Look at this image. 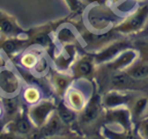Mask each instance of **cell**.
I'll use <instances>...</instances> for the list:
<instances>
[{
    "label": "cell",
    "instance_id": "11",
    "mask_svg": "<svg viewBox=\"0 0 148 139\" xmlns=\"http://www.w3.org/2000/svg\"><path fill=\"white\" fill-rule=\"evenodd\" d=\"M127 49H130L129 41L119 38V39L110 43L109 45H107L105 49L98 52L96 55H92L94 61H95L96 65L106 64V63L112 61L116 56H118L121 52H123Z\"/></svg>",
    "mask_w": 148,
    "mask_h": 139
},
{
    "label": "cell",
    "instance_id": "12",
    "mask_svg": "<svg viewBox=\"0 0 148 139\" xmlns=\"http://www.w3.org/2000/svg\"><path fill=\"white\" fill-rule=\"evenodd\" d=\"M65 104L74 112L79 114L84 109L88 101L86 93L78 87H69L64 95Z\"/></svg>",
    "mask_w": 148,
    "mask_h": 139
},
{
    "label": "cell",
    "instance_id": "29",
    "mask_svg": "<svg viewBox=\"0 0 148 139\" xmlns=\"http://www.w3.org/2000/svg\"><path fill=\"white\" fill-rule=\"evenodd\" d=\"M0 139H29L28 137L20 136L14 133L8 132L6 130H1L0 131Z\"/></svg>",
    "mask_w": 148,
    "mask_h": 139
},
{
    "label": "cell",
    "instance_id": "1",
    "mask_svg": "<svg viewBox=\"0 0 148 139\" xmlns=\"http://www.w3.org/2000/svg\"><path fill=\"white\" fill-rule=\"evenodd\" d=\"M104 112L105 109L102 104V94L100 92H94L88 99L86 106L77 116L75 132L84 137L92 133L101 131L102 126L104 124Z\"/></svg>",
    "mask_w": 148,
    "mask_h": 139
},
{
    "label": "cell",
    "instance_id": "17",
    "mask_svg": "<svg viewBox=\"0 0 148 139\" xmlns=\"http://www.w3.org/2000/svg\"><path fill=\"white\" fill-rule=\"evenodd\" d=\"M51 26H43V27L34 29L32 32H29L27 34L29 46L35 44V45L41 46L43 49L49 47L51 44Z\"/></svg>",
    "mask_w": 148,
    "mask_h": 139
},
{
    "label": "cell",
    "instance_id": "31",
    "mask_svg": "<svg viewBox=\"0 0 148 139\" xmlns=\"http://www.w3.org/2000/svg\"><path fill=\"white\" fill-rule=\"evenodd\" d=\"M84 139H107L104 135L102 134L101 131H98V132L92 133L90 135H86V136L83 137Z\"/></svg>",
    "mask_w": 148,
    "mask_h": 139
},
{
    "label": "cell",
    "instance_id": "33",
    "mask_svg": "<svg viewBox=\"0 0 148 139\" xmlns=\"http://www.w3.org/2000/svg\"><path fill=\"white\" fill-rule=\"evenodd\" d=\"M3 118V110H2V107H1V105H0V118Z\"/></svg>",
    "mask_w": 148,
    "mask_h": 139
},
{
    "label": "cell",
    "instance_id": "26",
    "mask_svg": "<svg viewBox=\"0 0 148 139\" xmlns=\"http://www.w3.org/2000/svg\"><path fill=\"white\" fill-rule=\"evenodd\" d=\"M134 129L140 139H148V118L143 116L135 124Z\"/></svg>",
    "mask_w": 148,
    "mask_h": 139
},
{
    "label": "cell",
    "instance_id": "32",
    "mask_svg": "<svg viewBox=\"0 0 148 139\" xmlns=\"http://www.w3.org/2000/svg\"><path fill=\"white\" fill-rule=\"evenodd\" d=\"M4 66H5V60L0 56V68L4 67Z\"/></svg>",
    "mask_w": 148,
    "mask_h": 139
},
{
    "label": "cell",
    "instance_id": "18",
    "mask_svg": "<svg viewBox=\"0 0 148 139\" xmlns=\"http://www.w3.org/2000/svg\"><path fill=\"white\" fill-rule=\"evenodd\" d=\"M75 57H76L75 44L63 46V50L56 56L55 59V65L57 70L67 71L75 61Z\"/></svg>",
    "mask_w": 148,
    "mask_h": 139
},
{
    "label": "cell",
    "instance_id": "8",
    "mask_svg": "<svg viewBox=\"0 0 148 139\" xmlns=\"http://www.w3.org/2000/svg\"><path fill=\"white\" fill-rule=\"evenodd\" d=\"M21 89V79L10 68H0V92L2 96H16Z\"/></svg>",
    "mask_w": 148,
    "mask_h": 139
},
{
    "label": "cell",
    "instance_id": "16",
    "mask_svg": "<svg viewBox=\"0 0 148 139\" xmlns=\"http://www.w3.org/2000/svg\"><path fill=\"white\" fill-rule=\"evenodd\" d=\"M49 79H51V86L56 94L60 98H64V95L66 94L69 87L71 86L74 78L71 74L67 73L66 71L56 70L51 73Z\"/></svg>",
    "mask_w": 148,
    "mask_h": 139
},
{
    "label": "cell",
    "instance_id": "7",
    "mask_svg": "<svg viewBox=\"0 0 148 139\" xmlns=\"http://www.w3.org/2000/svg\"><path fill=\"white\" fill-rule=\"evenodd\" d=\"M136 96V94L132 92L108 91L102 94V104L104 109H111L121 106L129 107Z\"/></svg>",
    "mask_w": 148,
    "mask_h": 139
},
{
    "label": "cell",
    "instance_id": "34",
    "mask_svg": "<svg viewBox=\"0 0 148 139\" xmlns=\"http://www.w3.org/2000/svg\"><path fill=\"white\" fill-rule=\"evenodd\" d=\"M146 116V118H148V108H147V110H146V112H145V116Z\"/></svg>",
    "mask_w": 148,
    "mask_h": 139
},
{
    "label": "cell",
    "instance_id": "23",
    "mask_svg": "<svg viewBox=\"0 0 148 139\" xmlns=\"http://www.w3.org/2000/svg\"><path fill=\"white\" fill-rule=\"evenodd\" d=\"M57 40L63 46L76 44L77 42L74 32L68 27L61 28L60 30H59V32H57Z\"/></svg>",
    "mask_w": 148,
    "mask_h": 139
},
{
    "label": "cell",
    "instance_id": "19",
    "mask_svg": "<svg viewBox=\"0 0 148 139\" xmlns=\"http://www.w3.org/2000/svg\"><path fill=\"white\" fill-rule=\"evenodd\" d=\"M148 108V97L145 95H137L136 98L133 100L131 105L129 106L130 112L132 116L133 124L138 122L141 118L145 116V112Z\"/></svg>",
    "mask_w": 148,
    "mask_h": 139
},
{
    "label": "cell",
    "instance_id": "22",
    "mask_svg": "<svg viewBox=\"0 0 148 139\" xmlns=\"http://www.w3.org/2000/svg\"><path fill=\"white\" fill-rule=\"evenodd\" d=\"M101 133L106 137L107 139H140L137 135L136 131L134 130H114L113 128L102 126Z\"/></svg>",
    "mask_w": 148,
    "mask_h": 139
},
{
    "label": "cell",
    "instance_id": "14",
    "mask_svg": "<svg viewBox=\"0 0 148 139\" xmlns=\"http://www.w3.org/2000/svg\"><path fill=\"white\" fill-rule=\"evenodd\" d=\"M29 47V41L27 36L9 37L4 38L0 37V51L4 53L9 58H14L23 50Z\"/></svg>",
    "mask_w": 148,
    "mask_h": 139
},
{
    "label": "cell",
    "instance_id": "10",
    "mask_svg": "<svg viewBox=\"0 0 148 139\" xmlns=\"http://www.w3.org/2000/svg\"><path fill=\"white\" fill-rule=\"evenodd\" d=\"M2 130H6L8 132L14 133V134L20 135V136L29 137L37 129H35V127L31 123V120H29L27 109H23V111L14 120L5 124Z\"/></svg>",
    "mask_w": 148,
    "mask_h": 139
},
{
    "label": "cell",
    "instance_id": "9",
    "mask_svg": "<svg viewBox=\"0 0 148 139\" xmlns=\"http://www.w3.org/2000/svg\"><path fill=\"white\" fill-rule=\"evenodd\" d=\"M138 58L139 55L136 50L127 49L121 52L118 56H116L112 61L106 63V64H103L100 68L107 72L123 71L127 67H130Z\"/></svg>",
    "mask_w": 148,
    "mask_h": 139
},
{
    "label": "cell",
    "instance_id": "30",
    "mask_svg": "<svg viewBox=\"0 0 148 139\" xmlns=\"http://www.w3.org/2000/svg\"><path fill=\"white\" fill-rule=\"evenodd\" d=\"M49 139H84V138L77 132L72 131V132L66 133V134H63V135H59V136H56V137H51V138Z\"/></svg>",
    "mask_w": 148,
    "mask_h": 139
},
{
    "label": "cell",
    "instance_id": "28",
    "mask_svg": "<svg viewBox=\"0 0 148 139\" xmlns=\"http://www.w3.org/2000/svg\"><path fill=\"white\" fill-rule=\"evenodd\" d=\"M137 52L138 55L140 56L139 59L148 62V40H144V41L139 42L137 44Z\"/></svg>",
    "mask_w": 148,
    "mask_h": 139
},
{
    "label": "cell",
    "instance_id": "15",
    "mask_svg": "<svg viewBox=\"0 0 148 139\" xmlns=\"http://www.w3.org/2000/svg\"><path fill=\"white\" fill-rule=\"evenodd\" d=\"M24 31L12 17L0 12V37H20L24 35Z\"/></svg>",
    "mask_w": 148,
    "mask_h": 139
},
{
    "label": "cell",
    "instance_id": "5",
    "mask_svg": "<svg viewBox=\"0 0 148 139\" xmlns=\"http://www.w3.org/2000/svg\"><path fill=\"white\" fill-rule=\"evenodd\" d=\"M70 68V74L76 79H90L96 74V63L92 55H83L75 59Z\"/></svg>",
    "mask_w": 148,
    "mask_h": 139
},
{
    "label": "cell",
    "instance_id": "3",
    "mask_svg": "<svg viewBox=\"0 0 148 139\" xmlns=\"http://www.w3.org/2000/svg\"><path fill=\"white\" fill-rule=\"evenodd\" d=\"M103 125L107 127H118L120 130H134V124L129 107L121 106L116 108L105 109Z\"/></svg>",
    "mask_w": 148,
    "mask_h": 139
},
{
    "label": "cell",
    "instance_id": "4",
    "mask_svg": "<svg viewBox=\"0 0 148 139\" xmlns=\"http://www.w3.org/2000/svg\"><path fill=\"white\" fill-rule=\"evenodd\" d=\"M148 20V5L140 7L138 10L125 18L123 22L113 28L118 34H132L139 32L145 26Z\"/></svg>",
    "mask_w": 148,
    "mask_h": 139
},
{
    "label": "cell",
    "instance_id": "20",
    "mask_svg": "<svg viewBox=\"0 0 148 139\" xmlns=\"http://www.w3.org/2000/svg\"><path fill=\"white\" fill-rule=\"evenodd\" d=\"M56 114H58L59 118H61V120H62L65 125L67 126V127H69L70 129L75 131V126H76L78 114L71 110L67 105L65 104L64 102H60V103L57 104Z\"/></svg>",
    "mask_w": 148,
    "mask_h": 139
},
{
    "label": "cell",
    "instance_id": "25",
    "mask_svg": "<svg viewBox=\"0 0 148 139\" xmlns=\"http://www.w3.org/2000/svg\"><path fill=\"white\" fill-rule=\"evenodd\" d=\"M39 54L40 53H38L37 51H27L22 55L20 62L27 69H31V68L33 69L37 60L39 58Z\"/></svg>",
    "mask_w": 148,
    "mask_h": 139
},
{
    "label": "cell",
    "instance_id": "2",
    "mask_svg": "<svg viewBox=\"0 0 148 139\" xmlns=\"http://www.w3.org/2000/svg\"><path fill=\"white\" fill-rule=\"evenodd\" d=\"M56 108L57 102L53 98H43L37 103L28 107L27 114L35 129H39L51 118V114L56 111Z\"/></svg>",
    "mask_w": 148,
    "mask_h": 139
},
{
    "label": "cell",
    "instance_id": "6",
    "mask_svg": "<svg viewBox=\"0 0 148 139\" xmlns=\"http://www.w3.org/2000/svg\"><path fill=\"white\" fill-rule=\"evenodd\" d=\"M119 38V34L114 30L100 33V34H95L90 32H86L83 34V39L86 43V50L95 52H100Z\"/></svg>",
    "mask_w": 148,
    "mask_h": 139
},
{
    "label": "cell",
    "instance_id": "21",
    "mask_svg": "<svg viewBox=\"0 0 148 139\" xmlns=\"http://www.w3.org/2000/svg\"><path fill=\"white\" fill-rule=\"evenodd\" d=\"M123 71L134 79L138 81L148 79V62L140 60L138 58L130 67H127Z\"/></svg>",
    "mask_w": 148,
    "mask_h": 139
},
{
    "label": "cell",
    "instance_id": "27",
    "mask_svg": "<svg viewBox=\"0 0 148 139\" xmlns=\"http://www.w3.org/2000/svg\"><path fill=\"white\" fill-rule=\"evenodd\" d=\"M49 68V64H47V60L44 56H39V58L37 60L36 64L33 67V70H34L35 73L37 74H42L47 70Z\"/></svg>",
    "mask_w": 148,
    "mask_h": 139
},
{
    "label": "cell",
    "instance_id": "24",
    "mask_svg": "<svg viewBox=\"0 0 148 139\" xmlns=\"http://www.w3.org/2000/svg\"><path fill=\"white\" fill-rule=\"evenodd\" d=\"M23 99L27 104L33 105L42 99L41 93H40L38 88H36V87H34V86H30L24 90Z\"/></svg>",
    "mask_w": 148,
    "mask_h": 139
},
{
    "label": "cell",
    "instance_id": "13",
    "mask_svg": "<svg viewBox=\"0 0 148 139\" xmlns=\"http://www.w3.org/2000/svg\"><path fill=\"white\" fill-rule=\"evenodd\" d=\"M0 105L3 110V120L4 125L10 120H14L23 111L24 107L22 104L21 98L18 95L16 96H2L0 97Z\"/></svg>",
    "mask_w": 148,
    "mask_h": 139
}]
</instances>
